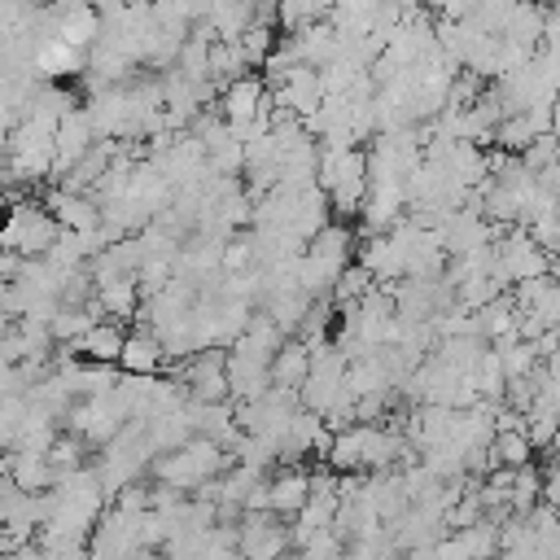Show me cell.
Wrapping results in <instances>:
<instances>
[{
  "label": "cell",
  "mask_w": 560,
  "mask_h": 560,
  "mask_svg": "<svg viewBox=\"0 0 560 560\" xmlns=\"http://www.w3.org/2000/svg\"><path fill=\"white\" fill-rule=\"evenodd\" d=\"M61 228L39 201H13L4 223H0V249L18 258H44L57 245Z\"/></svg>",
  "instance_id": "cell-1"
},
{
  "label": "cell",
  "mask_w": 560,
  "mask_h": 560,
  "mask_svg": "<svg viewBox=\"0 0 560 560\" xmlns=\"http://www.w3.org/2000/svg\"><path fill=\"white\" fill-rule=\"evenodd\" d=\"M214 109H219V118H223L228 127H245V122H254L258 114L271 109V92H267L262 74L249 70L245 79H236V83H228V88L219 92Z\"/></svg>",
  "instance_id": "cell-2"
},
{
  "label": "cell",
  "mask_w": 560,
  "mask_h": 560,
  "mask_svg": "<svg viewBox=\"0 0 560 560\" xmlns=\"http://www.w3.org/2000/svg\"><path fill=\"white\" fill-rule=\"evenodd\" d=\"M92 144H96V131H92L88 114L83 109H70L57 122V136H52V179H61V171H70L74 162H83Z\"/></svg>",
  "instance_id": "cell-3"
},
{
  "label": "cell",
  "mask_w": 560,
  "mask_h": 560,
  "mask_svg": "<svg viewBox=\"0 0 560 560\" xmlns=\"http://www.w3.org/2000/svg\"><path fill=\"white\" fill-rule=\"evenodd\" d=\"M306 499H311V472L306 468H280L271 481H267V508L276 512V516H298L302 508H306Z\"/></svg>",
  "instance_id": "cell-4"
},
{
  "label": "cell",
  "mask_w": 560,
  "mask_h": 560,
  "mask_svg": "<svg viewBox=\"0 0 560 560\" xmlns=\"http://www.w3.org/2000/svg\"><path fill=\"white\" fill-rule=\"evenodd\" d=\"M4 472L13 477V486H18L22 494H44V490L57 486V472L48 468L44 451H9Z\"/></svg>",
  "instance_id": "cell-5"
},
{
  "label": "cell",
  "mask_w": 560,
  "mask_h": 560,
  "mask_svg": "<svg viewBox=\"0 0 560 560\" xmlns=\"http://www.w3.org/2000/svg\"><path fill=\"white\" fill-rule=\"evenodd\" d=\"M122 341H127V328L114 324V319H101V324H92L70 350H74V354H88V363H118Z\"/></svg>",
  "instance_id": "cell-6"
},
{
  "label": "cell",
  "mask_w": 560,
  "mask_h": 560,
  "mask_svg": "<svg viewBox=\"0 0 560 560\" xmlns=\"http://www.w3.org/2000/svg\"><path fill=\"white\" fill-rule=\"evenodd\" d=\"M162 363H166V354H162V346H158V337H153V332H144V328L127 332L122 354H118L122 376H153Z\"/></svg>",
  "instance_id": "cell-7"
},
{
  "label": "cell",
  "mask_w": 560,
  "mask_h": 560,
  "mask_svg": "<svg viewBox=\"0 0 560 560\" xmlns=\"http://www.w3.org/2000/svg\"><path fill=\"white\" fill-rule=\"evenodd\" d=\"M306 376H311V346L306 341H284L271 359V385L298 394L306 385Z\"/></svg>",
  "instance_id": "cell-8"
},
{
  "label": "cell",
  "mask_w": 560,
  "mask_h": 560,
  "mask_svg": "<svg viewBox=\"0 0 560 560\" xmlns=\"http://www.w3.org/2000/svg\"><path fill=\"white\" fill-rule=\"evenodd\" d=\"M96 306L105 319L122 324L131 315H140V284L136 280H101L96 284Z\"/></svg>",
  "instance_id": "cell-9"
},
{
  "label": "cell",
  "mask_w": 560,
  "mask_h": 560,
  "mask_svg": "<svg viewBox=\"0 0 560 560\" xmlns=\"http://www.w3.org/2000/svg\"><path fill=\"white\" fill-rule=\"evenodd\" d=\"M350 249H354V228L350 223H337V219L324 232H315V241L306 245L311 258L332 262V267H350Z\"/></svg>",
  "instance_id": "cell-10"
},
{
  "label": "cell",
  "mask_w": 560,
  "mask_h": 560,
  "mask_svg": "<svg viewBox=\"0 0 560 560\" xmlns=\"http://www.w3.org/2000/svg\"><path fill=\"white\" fill-rule=\"evenodd\" d=\"M494 455H499V464L503 468H525V464H534V446H529V438H525V429H508V433H494Z\"/></svg>",
  "instance_id": "cell-11"
},
{
  "label": "cell",
  "mask_w": 560,
  "mask_h": 560,
  "mask_svg": "<svg viewBox=\"0 0 560 560\" xmlns=\"http://www.w3.org/2000/svg\"><path fill=\"white\" fill-rule=\"evenodd\" d=\"M494 350H499V363H503V376H508V381L529 376V372L538 368V359H534L529 341H508V346H494Z\"/></svg>",
  "instance_id": "cell-12"
},
{
  "label": "cell",
  "mask_w": 560,
  "mask_h": 560,
  "mask_svg": "<svg viewBox=\"0 0 560 560\" xmlns=\"http://www.w3.org/2000/svg\"><path fill=\"white\" fill-rule=\"evenodd\" d=\"M525 236H529L542 254H556V249H560V206L547 210V214H538V219H529V223H525Z\"/></svg>",
  "instance_id": "cell-13"
},
{
  "label": "cell",
  "mask_w": 560,
  "mask_h": 560,
  "mask_svg": "<svg viewBox=\"0 0 560 560\" xmlns=\"http://www.w3.org/2000/svg\"><path fill=\"white\" fill-rule=\"evenodd\" d=\"M0 560H4V556H0Z\"/></svg>",
  "instance_id": "cell-14"
}]
</instances>
